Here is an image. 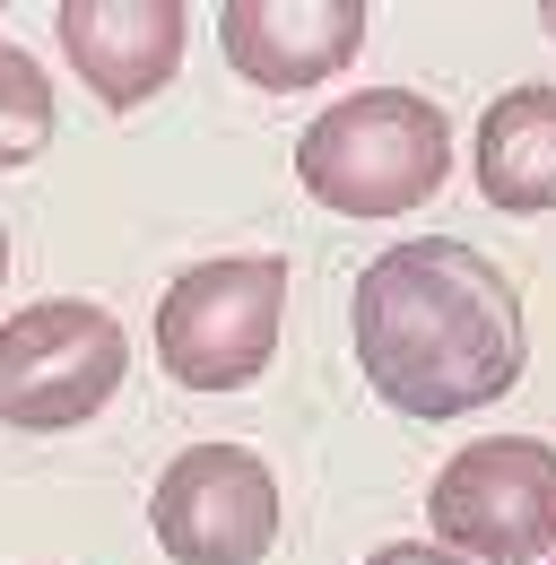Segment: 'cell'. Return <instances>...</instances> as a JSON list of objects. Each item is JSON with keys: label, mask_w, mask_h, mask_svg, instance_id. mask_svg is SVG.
<instances>
[{"label": "cell", "mask_w": 556, "mask_h": 565, "mask_svg": "<svg viewBox=\"0 0 556 565\" xmlns=\"http://www.w3.org/2000/svg\"><path fill=\"white\" fill-rule=\"evenodd\" d=\"M365 383L417 426L470 418L522 383V296L461 235H417L365 262L348 296Z\"/></svg>", "instance_id": "1"}, {"label": "cell", "mask_w": 556, "mask_h": 565, "mask_svg": "<svg viewBox=\"0 0 556 565\" xmlns=\"http://www.w3.org/2000/svg\"><path fill=\"white\" fill-rule=\"evenodd\" d=\"M452 174V122L417 87H356L304 122L296 183L340 217H409Z\"/></svg>", "instance_id": "2"}, {"label": "cell", "mask_w": 556, "mask_h": 565, "mask_svg": "<svg viewBox=\"0 0 556 565\" xmlns=\"http://www.w3.org/2000/svg\"><path fill=\"white\" fill-rule=\"evenodd\" d=\"M278 322H287V270L270 253L201 262L157 305V365L183 392H244L278 356Z\"/></svg>", "instance_id": "3"}, {"label": "cell", "mask_w": 556, "mask_h": 565, "mask_svg": "<svg viewBox=\"0 0 556 565\" xmlns=\"http://www.w3.org/2000/svg\"><path fill=\"white\" fill-rule=\"evenodd\" d=\"M131 374V340L105 305L87 296H44L0 322V426L62 435L87 426Z\"/></svg>", "instance_id": "4"}, {"label": "cell", "mask_w": 556, "mask_h": 565, "mask_svg": "<svg viewBox=\"0 0 556 565\" xmlns=\"http://www.w3.org/2000/svg\"><path fill=\"white\" fill-rule=\"evenodd\" d=\"M435 548L470 565H539L556 548V444L539 435H479L426 488Z\"/></svg>", "instance_id": "5"}, {"label": "cell", "mask_w": 556, "mask_h": 565, "mask_svg": "<svg viewBox=\"0 0 556 565\" xmlns=\"http://www.w3.org/2000/svg\"><path fill=\"white\" fill-rule=\"evenodd\" d=\"M148 531L174 565H261L278 548V479L253 444H192L157 470Z\"/></svg>", "instance_id": "6"}, {"label": "cell", "mask_w": 556, "mask_h": 565, "mask_svg": "<svg viewBox=\"0 0 556 565\" xmlns=\"http://www.w3.org/2000/svg\"><path fill=\"white\" fill-rule=\"evenodd\" d=\"M62 53L105 114H139L183 62V0H62Z\"/></svg>", "instance_id": "7"}, {"label": "cell", "mask_w": 556, "mask_h": 565, "mask_svg": "<svg viewBox=\"0 0 556 565\" xmlns=\"http://www.w3.org/2000/svg\"><path fill=\"white\" fill-rule=\"evenodd\" d=\"M217 44L253 87H322L365 53V9L356 0H226Z\"/></svg>", "instance_id": "8"}, {"label": "cell", "mask_w": 556, "mask_h": 565, "mask_svg": "<svg viewBox=\"0 0 556 565\" xmlns=\"http://www.w3.org/2000/svg\"><path fill=\"white\" fill-rule=\"evenodd\" d=\"M479 192L504 217H548L556 210V87H504L479 114Z\"/></svg>", "instance_id": "9"}, {"label": "cell", "mask_w": 556, "mask_h": 565, "mask_svg": "<svg viewBox=\"0 0 556 565\" xmlns=\"http://www.w3.org/2000/svg\"><path fill=\"white\" fill-rule=\"evenodd\" d=\"M44 148H53V78L35 53L0 44V174L35 166Z\"/></svg>", "instance_id": "10"}, {"label": "cell", "mask_w": 556, "mask_h": 565, "mask_svg": "<svg viewBox=\"0 0 556 565\" xmlns=\"http://www.w3.org/2000/svg\"><path fill=\"white\" fill-rule=\"evenodd\" d=\"M365 565H470V557H452V548H417V540H392V548H374Z\"/></svg>", "instance_id": "11"}, {"label": "cell", "mask_w": 556, "mask_h": 565, "mask_svg": "<svg viewBox=\"0 0 556 565\" xmlns=\"http://www.w3.org/2000/svg\"><path fill=\"white\" fill-rule=\"evenodd\" d=\"M0 279H9V226H0Z\"/></svg>", "instance_id": "12"}, {"label": "cell", "mask_w": 556, "mask_h": 565, "mask_svg": "<svg viewBox=\"0 0 556 565\" xmlns=\"http://www.w3.org/2000/svg\"><path fill=\"white\" fill-rule=\"evenodd\" d=\"M539 26H548V35H556V0H548V9H539Z\"/></svg>", "instance_id": "13"}]
</instances>
